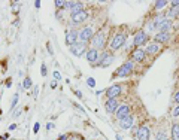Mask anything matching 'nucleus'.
<instances>
[{"label": "nucleus", "mask_w": 179, "mask_h": 140, "mask_svg": "<svg viewBox=\"0 0 179 140\" xmlns=\"http://www.w3.org/2000/svg\"><path fill=\"white\" fill-rule=\"evenodd\" d=\"M133 122H134L133 116H127V118H124V119L120 121V127H121L123 130H128V128H131Z\"/></svg>", "instance_id": "obj_15"}, {"label": "nucleus", "mask_w": 179, "mask_h": 140, "mask_svg": "<svg viewBox=\"0 0 179 140\" xmlns=\"http://www.w3.org/2000/svg\"><path fill=\"white\" fill-rule=\"evenodd\" d=\"M113 60H115L113 54L103 52V54H102V58H100V61H99V66H100V67H107V66H110V64L113 63Z\"/></svg>", "instance_id": "obj_6"}, {"label": "nucleus", "mask_w": 179, "mask_h": 140, "mask_svg": "<svg viewBox=\"0 0 179 140\" xmlns=\"http://www.w3.org/2000/svg\"><path fill=\"white\" fill-rule=\"evenodd\" d=\"M172 115H173L175 118H178V116H179V106H178V107H175V109H173V112H172Z\"/></svg>", "instance_id": "obj_29"}, {"label": "nucleus", "mask_w": 179, "mask_h": 140, "mask_svg": "<svg viewBox=\"0 0 179 140\" xmlns=\"http://www.w3.org/2000/svg\"><path fill=\"white\" fill-rule=\"evenodd\" d=\"M76 5V2H66V5H64V8H67V9H73V6Z\"/></svg>", "instance_id": "obj_26"}, {"label": "nucleus", "mask_w": 179, "mask_h": 140, "mask_svg": "<svg viewBox=\"0 0 179 140\" xmlns=\"http://www.w3.org/2000/svg\"><path fill=\"white\" fill-rule=\"evenodd\" d=\"M145 42H148V35H146L143 30L137 32V35L134 36V45L139 46V45H143Z\"/></svg>", "instance_id": "obj_13"}, {"label": "nucleus", "mask_w": 179, "mask_h": 140, "mask_svg": "<svg viewBox=\"0 0 179 140\" xmlns=\"http://www.w3.org/2000/svg\"><path fill=\"white\" fill-rule=\"evenodd\" d=\"M58 140H67V136H60V139Z\"/></svg>", "instance_id": "obj_41"}, {"label": "nucleus", "mask_w": 179, "mask_h": 140, "mask_svg": "<svg viewBox=\"0 0 179 140\" xmlns=\"http://www.w3.org/2000/svg\"><path fill=\"white\" fill-rule=\"evenodd\" d=\"M166 140H169V139H166Z\"/></svg>", "instance_id": "obj_43"}, {"label": "nucleus", "mask_w": 179, "mask_h": 140, "mask_svg": "<svg viewBox=\"0 0 179 140\" xmlns=\"http://www.w3.org/2000/svg\"><path fill=\"white\" fill-rule=\"evenodd\" d=\"M91 43H93V48H94V49H102V48L105 46V35H103L102 32L96 33L94 37L91 39Z\"/></svg>", "instance_id": "obj_3"}, {"label": "nucleus", "mask_w": 179, "mask_h": 140, "mask_svg": "<svg viewBox=\"0 0 179 140\" xmlns=\"http://www.w3.org/2000/svg\"><path fill=\"white\" fill-rule=\"evenodd\" d=\"M158 49H160V48H158L157 43H151V45L146 46V54H157Z\"/></svg>", "instance_id": "obj_20"}, {"label": "nucleus", "mask_w": 179, "mask_h": 140, "mask_svg": "<svg viewBox=\"0 0 179 140\" xmlns=\"http://www.w3.org/2000/svg\"><path fill=\"white\" fill-rule=\"evenodd\" d=\"M46 46H48V51H49V52L52 54V48H51V45H49V43H48V45H46Z\"/></svg>", "instance_id": "obj_40"}, {"label": "nucleus", "mask_w": 179, "mask_h": 140, "mask_svg": "<svg viewBox=\"0 0 179 140\" xmlns=\"http://www.w3.org/2000/svg\"><path fill=\"white\" fill-rule=\"evenodd\" d=\"M115 115H117V118L121 121V119H124V118H127V116H130V107L127 105H123L118 107V110L115 112Z\"/></svg>", "instance_id": "obj_9"}, {"label": "nucleus", "mask_w": 179, "mask_h": 140, "mask_svg": "<svg viewBox=\"0 0 179 140\" xmlns=\"http://www.w3.org/2000/svg\"><path fill=\"white\" fill-rule=\"evenodd\" d=\"M54 78H55V81H60L61 79V75L58 72H54Z\"/></svg>", "instance_id": "obj_32"}, {"label": "nucleus", "mask_w": 179, "mask_h": 140, "mask_svg": "<svg viewBox=\"0 0 179 140\" xmlns=\"http://www.w3.org/2000/svg\"><path fill=\"white\" fill-rule=\"evenodd\" d=\"M51 88H52V89H54V88H57V81H55V79L51 82Z\"/></svg>", "instance_id": "obj_35"}, {"label": "nucleus", "mask_w": 179, "mask_h": 140, "mask_svg": "<svg viewBox=\"0 0 179 140\" xmlns=\"http://www.w3.org/2000/svg\"><path fill=\"white\" fill-rule=\"evenodd\" d=\"M40 73H42V76L46 75V66H45V64H42V67H40Z\"/></svg>", "instance_id": "obj_31"}, {"label": "nucleus", "mask_w": 179, "mask_h": 140, "mask_svg": "<svg viewBox=\"0 0 179 140\" xmlns=\"http://www.w3.org/2000/svg\"><path fill=\"white\" fill-rule=\"evenodd\" d=\"M179 15V8H170V11L167 12V17L169 18V21H170V18H176Z\"/></svg>", "instance_id": "obj_22"}, {"label": "nucleus", "mask_w": 179, "mask_h": 140, "mask_svg": "<svg viewBox=\"0 0 179 140\" xmlns=\"http://www.w3.org/2000/svg\"><path fill=\"white\" fill-rule=\"evenodd\" d=\"M175 102L179 105V92H176V94H175Z\"/></svg>", "instance_id": "obj_36"}, {"label": "nucleus", "mask_w": 179, "mask_h": 140, "mask_svg": "<svg viewBox=\"0 0 179 140\" xmlns=\"http://www.w3.org/2000/svg\"><path fill=\"white\" fill-rule=\"evenodd\" d=\"M18 11H19V5H14V6H12V12L17 14Z\"/></svg>", "instance_id": "obj_33"}, {"label": "nucleus", "mask_w": 179, "mask_h": 140, "mask_svg": "<svg viewBox=\"0 0 179 140\" xmlns=\"http://www.w3.org/2000/svg\"><path fill=\"white\" fill-rule=\"evenodd\" d=\"M154 39H155V42H161V43L169 42V39H170V33H157Z\"/></svg>", "instance_id": "obj_18"}, {"label": "nucleus", "mask_w": 179, "mask_h": 140, "mask_svg": "<svg viewBox=\"0 0 179 140\" xmlns=\"http://www.w3.org/2000/svg\"><path fill=\"white\" fill-rule=\"evenodd\" d=\"M157 140H166V134L164 133H158L157 134Z\"/></svg>", "instance_id": "obj_30"}, {"label": "nucleus", "mask_w": 179, "mask_h": 140, "mask_svg": "<svg viewBox=\"0 0 179 140\" xmlns=\"http://www.w3.org/2000/svg\"><path fill=\"white\" fill-rule=\"evenodd\" d=\"M145 57H146V51H143V49L137 48L136 51H133V60L134 61H143Z\"/></svg>", "instance_id": "obj_16"}, {"label": "nucleus", "mask_w": 179, "mask_h": 140, "mask_svg": "<svg viewBox=\"0 0 179 140\" xmlns=\"http://www.w3.org/2000/svg\"><path fill=\"white\" fill-rule=\"evenodd\" d=\"M149 136H151V131L146 125H142L137 130V140H149Z\"/></svg>", "instance_id": "obj_11"}, {"label": "nucleus", "mask_w": 179, "mask_h": 140, "mask_svg": "<svg viewBox=\"0 0 179 140\" xmlns=\"http://www.w3.org/2000/svg\"><path fill=\"white\" fill-rule=\"evenodd\" d=\"M172 140H179V124L172 125Z\"/></svg>", "instance_id": "obj_19"}, {"label": "nucleus", "mask_w": 179, "mask_h": 140, "mask_svg": "<svg viewBox=\"0 0 179 140\" xmlns=\"http://www.w3.org/2000/svg\"><path fill=\"white\" fill-rule=\"evenodd\" d=\"M172 27H173V24H172V21H169V19H166L163 24L160 25V28H158V33H169V30H172Z\"/></svg>", "instance_id": "obj_17"}, {"label": "nucleus", "mask_w": 179, "mask_h": 140, "mask_svg": "<svg viewBox=\"0 0 179 140\" xmlns=\"http://www.w3.org/2000/svg\"><path fill=\"white\" fill-rule=\"evenodd\" d=\"M94 37V33H93V28L91 27H84L81 32H79V39L82 40V42H88V40H91Z\"/></svg>", "instance_id": "obj_7"}, {"label": "nucleus", "mask_w": 179, "mask_h": 140, "mask_svg": "<svg viewBox=\"0 0 179 140\" xmlns=\"http://www.w3.org/2000/svg\"><path fill=\"white\" fill-rule=\"evenodd\" d=\"M69 49H70V52L73 54V55L79 57V55H82V54L85 52V49H87V43H85V42H78V43L72 45Z\"/></svg>", "instance_id": "obj_5"}, {"label": "nucleus", "mask_w": 179, "mask_h": 140, "mask_svg": "<svg viewBox=\"0 0 179 140\" xmlns=\"http://www.w3.org/2000/svg\"><path fill=\"white\" fill-rule=\"evenodd\" d=\"M166 5H167L166 0H158V2H155V9H163Z\"/></svg>", "instance_id": "obj_23"}, {"label": "nucleus", "mask_w": 179, "mask_h": 140, "mask_svg": "<svg viewBox=\"0 0 179 140\" xmlns=\"http://www.w3.org/2000/svg\"><path fill=\"white\" fill-rule=\"evenodd\" d=\"M52 125H54L52 122H49L48 125H46V130H51V128H52Z\"/></svg>", "instance_id": "obj_39"}, {"label": "nucleus", "mask_w": 179, "mask_h": 140, "mask_svg": "<svg viewBox=\"0 0 179 140\" xmlns=\"http://www.w3.org/2000/svg\"><path fill=\"white\" fill-rule=\"evenodd\" d=\"M117 140H123L121 139V136H117Z\"/></svg>", "instance_id": "obj_42"}, {"label": "nucleus", "mask_w": 179, "mask_h": 140, "mask_svg": "<svg viewBox=\"0 0 179 140\" xmlns=\"http://www.w3.org/2000/svg\"><path fill=\"white\" fill-rule=\"evenodd\" d=\"M133 69H134V64H133L131 61H127V63H124V64H123L120 69L117 70L115 76H118V78H125V76L131 75Z\"/></svg>", "instance_id": "obj_2"}, {"label": "nucleus", "mask_w": 179, "mask_h": 140, "mask_svg": "<svg viewBox=\"0 0 179 140\" xmlns=\"http://www.w3.org/2000/svg\"><path fill=\"white\" fill-rule=\"evenodd\" d=\"M87 85H88V87H94V85H96V82H94V79H93V78H88V79H87Z\"/></svg>", "instance_id": "obj_28"}, {"label": "nucleus", "mask_w": 179, "mask_h": 140, "mask_svg": "<svg viewBox=\"0 0 179 140\" xmlns=\"http://www.w3.org/2000/svg\"><path fill=\"white\" fill-rule=\"evenodd\" d=\"M121 92H123V89H121L120 85H113V87H109L106 89V95L109 98H117Z\"/></svg>", "instance_id": "obj_10"}, {"label": "nucleus", "mask_w": 179, "mask_h": 140, "mask_svg": "<svg viewBox=\"0 0 179 140\" xmlns=\"http://www.w3.org/2000/svg\"><path fill=\"white\" fill-rule=\"evenodd\" d=\"M39 128H40V124L36 122L35 124V128H33V131H35V133H37V131H39Z\"/></svg>", "instance_id": "obj_34"}, {"label": "nucleus", "mask_w": 179, "mask_h": 140, "mask_svg": "<svg viewBox=\"0 0 179 140\" xmlns=\"http://www.w3.org/2000/svg\"><path fill=\"white\" fill-rule=\"evenodd\" d=\"M78 37H79V33H78L76 30H67V32H66V36H64L66 45H69V48H70L72 45L78 43Z\"/></svg>", "instance_id": "obj_4"}, {"label": "nucleus", "mask_w": 179, "mask_h": 140, "mask_svg": "<svg viewBox=\"0 0 179 140\" xmlns=\"http://www.w3.org/2000/svg\"><path fill=\"white\" fill-rule=\"evenodd\" d=\"M22 85H24L25 89H30V87H32V79H30V78H25L24 82H22Z\"/></svg>", "instance_id": "obj_24"}, {"label": "nucleus", "mask_w": 179, "mask_h": 140, "mask_svg": "<svg viewBox=\"0 0 179 140\" xmlns=\"http://www.w3.org/2000/svg\"><path fill=\"white\" fill-rule=\"evenodd\" d=\"M17 102H18V94H14V97H12V103H11V107H12V109L15 107Z\"/></svg>", "instance_id": "obj_27"}, {"label": "nucleus", "mask_w": 179, "mask_h": 140, "mask_svg": "<svg viewBox=\"0 0 179 140\" xmlns=\"http://www.w3.org/2000/svg\"><path fill=\"white\" fill-rule=\"evenodd\" d=\"M35 6L36 8H40V2H39V0H36L35 2Z\"/></svg>", "instance_id": "obj_38"}, {"label": "nucleus", "mask_w": 179, "mask_h": 140, "mask_svg": "<svg viewBox=\"0 0 179 140\" xmlns=\"http://www.w3.org/2000/svg\"><path fill=\"white\" fill-rule=\"evenodd\" d=\"M17 128V124H11V127H9V130H15Z\"/></svg>", "instance_id": "obj_37"}, {"label": "nucleus", "mask_w": 179, "mask_h": 140, "mask_svg": "<svg viewBox=\"0 0 179 140\" xmlns=\"http://www.w3.org/2000/svg\"><path fill=\"white\" fill-rule=\"evenodd\" d=\"M90 14L87 11H81V12H78L76 15H72V21L75 22V24H79V22H84L85 19H88Z\"/></svg>", "instance_id": "obj_12"}, {"label": "nucleus", "mask_w": 179, "mask_h": 140, "mask_svg": "<svg viewBox=\"0 0 179 140\" xmlns=\"http://www.w3.org/2000/svg\"><path fill=\"white\" fill-rule=\"evenodd\" d=\"M81 11H84V5L81 3V2H76V5L73 6V9H72V15H76L78 12H81Z\"/></svg>", "instance_id": "obj_21"}, {"label": "nucleus", "mask_w": 179, "mask_h": 140, "mask_svg": "<svg viewBox=\"0 0 179 140\" xmlns=\"http://www.w3.org/2000/svg\"><path fill=\"white\" fill-rule=\"evenodd\" d=\"M125 40H127V36L125 35H123V33L115 35L113 37H112V40H110V49H112V51L120 49V48L125 43Z\"/></svg>", "instance_id": "obj_1"}, {"label": "nucleus", "mask_w": 179, "mask_h": 140, "mask_svg": "<svg viewBox=\"0 0 179 140\" xmlns=\"http://www.w3.org/2000/svg\"><path fill=\"white\" fill-rule=\"evenodd\" d=\"M118 100L117 98H109L106 102V105H105V109H106L107 113H115L117 110H118Z\"/></svg>", "instance_id": "obj_8"}, {"label": "nucleus", "mask_w": 179, "mask_h": 140, "mask_svg": "<svg viewBox=\"0 0 179 140\" xmlns=\"http://www.w3.org/2000/svg\"><path fill=\"white\" fill-rule=\"evenodd\" d=\"M85 57H87V60H88L90 63H96V61L100 58V54H99V51H97V49L91 48V49H88V51H87Z\"/></svg>", "instance_id": "obj_14"}, {"label": "nucleus", "mask_w": 179, "mask_h": 140, "mask_svg": "<svg viewBox=\"0 0 179 140\" xmlns=\"http://www.w3.org/2000/svg\"><path fill=\"white\" fill-rule=\"evenodd\" d=\"M54 5H55L57 8H63V6L66 5V2H63V0H55V2H54Z\"/></svg>", "instance_id": "obj_25"}]
</instances>
